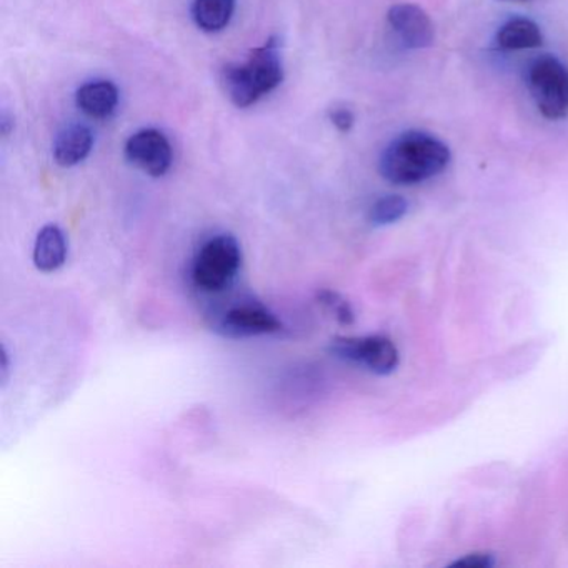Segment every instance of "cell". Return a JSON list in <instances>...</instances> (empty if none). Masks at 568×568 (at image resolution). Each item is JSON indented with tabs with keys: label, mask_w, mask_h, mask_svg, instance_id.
I'll return each instance as SVG.
<instances>
[{
	"label": "cell",
	"mask_w": 568,
	"mask_h": 568,
	"mask_svg": "<svg viewBox=\"0 0 568 568\" xmlns=\"http://www.w3.org/2000/svg\"><path fill=\"white\" fill-rule=\"evenodd\" d=\"M450 151L444 142L424 132H407L395 139L381 158L382 178L395 185H415L447 169Z\"/></svg>",
	"instance_id": "cell-1"
},
{
	"label": "cell",
	"mask_w": 568,
	"mask_h": 568,
	"mask_svg": "<svg viewBox=\"0 0 568 568\" xmlns=\"http://www.w3.org/2000/svg\"><path fill=\"white\" fill-rule=\"evenodd\" d=\"M278 49L277 39H268L262 48L254 49L244 62L224 69L222 84L232 104L239 109L251 108L282 84L284 68Z\"/></svg>",
	"instance_id": "cell-2"
},
{
	"label": "cell",
	"mask_w": 568,
	"mask_h": 568,
	"mask_svg": "<svg viewBox=\"0 0 568 568\" xmlns=\"http://www.w3.org/2000/svg\"><path fill=\"white\" fill-rule=\"evenodd\" d=\"M242 265V248L231 234L209 239L195 255L192 282L201 291L215 294L225 291L237 277Z\"/></svg>",
	"instance_id": "cell-3"
},
{
	"label": "cell",
	"mask_w": 568,
	"mask_h": 568,
	"mask_svg": "<svg viewBox=\"0 0 568 568\" xmlns=\"http://www.w3.org/2000/svg\"><path fill=\"white\" fill-rule=\"evenodd\" d=\"M528 89L538 111L548 121L568 115V69L551 55L537 59L528 69Z\"/></svg>",
	"instance_id": "cell-4"
},
{
	"label": "cell",
	"mask_w": 568,
	"mask_h": 568,
	"mask_svg": "<svg viewBox=\"0 0 568 568\" xmlns=\"http://www.w3.org/2000/svg\"><path fill=\"white\" fill-rule=\"evenodd\" d=\"M328 351L341 361L361 365L375 375H390L400 362V355L394 342L384 335L335 337Z\"/></svg>",
	"instance_id": "cell-5"
},
{
	"label": "cell",
	"mask_w": 568,
	"mask_h": 568,
	"mask_svg": "<svg viewBox=\"0 0 568 568\" xmlns=\"http://www.w3.org/2000/svg\"><path fill=\"white\" fill-rule=\"evenodd\" d=\"M125 158L151 178H162L171 169L174 155L171 142L161 131L144 129L129 139L125 144Z\"/></svg>",
	"instance_id": "cell-6"
},
{
	"label": "cell",
	"mask_w": 568,
	"mask_h": 568,
	"mask_svg": "<svg viewBox=\"0 0 568 568\" xmlns=\"http://www.w3.org/2000/svg\"><path fill=\"white\" fill-rule=\"evenodd\" d=\"M284 325L267 308L258 304H242L229 308L217 322V332L229 338L258 337L282 332Z\"/></svg>",
	"instance_id": "cell-7"
},
{
	"label": "cell",
	"mask_w": 568,
	"mask_h": 568,
	"mask_svg": "<svg viewBox=\"0 0 568 568\" xmlns=\"http://www.w3.org/2000/svg\"><path fill=\"white\" fill-rule=\"evenodd\" d=\"M388 26L407 49H425L434 44L435 31L424 9L414 4H397L387 14Z\"/></svg>",
	"instance_id": "cell-8"
},
{
	"label": "cell",
	"mask_w": 568,
	"mask_h": 568,
	"mask_svg": "<svg viewBox=\"0 0 568 568\" xmlns=\"http://www.w3.org/2000/svg\"><path fill=\"white\" fill-rule=\"evenodd\" d=\"M69 244L64 231L59 225L49 224L36 237L32 261L41 272H55L68 261Z\"/></svg>",
	"instance_id": "cell-9"
},
{
	"label": "cell",
	"mask_w": 568,
	"mask_h": 568,
	"mask_svg": "<svg viewBox=\"0 0 568 568\" xmlns=\"http://www.w3.org/2000/svg\"><path fill=\"white\" fill-rule=\"evenodd\" d=\"M75 102L88 118L102 121L111 118L118 109L119 89L109 81L89 82L79 89Z\"/></svg>",
	"instance_id": "cell-10"
},
{
	"label": "cell",
	"mask_w": 568,
	"mask_h": 568,
	"mask_svg": "<svg viewBox=\"0 0 568 568\" xmlns=\"http://www.w3.org/2000/svg\"><path fill=\"white\" fill-rule=\"evenodd\" d=\"M94 135L85 125H71L54 142V161L61 168H74L91 154Z\"/></svg>",
	"instance_id": "cell-11"
},
{
	"label": "cell",
	"mask_w": 568,
	"mask_h": 568,
	"mask_svg": "<svg viewBox=\"0 0 568 568\" xmlns=\"http://www.w3.org/2000/svg\"><path fill=\"white\" fill-rule=\"evenodd\" d=\"M544 42L540 28L530 19H510L497 32V45L504 51H527L540 48Z\"/></svg>",
	"instance_id": "cell-12"
},
{
	"label": "cell",
	"mask_w": 568,
	"mask_h": 568,
	"mask_svg": "<svg viewBox=\"0 0 568 568\" xmlns=\"http://www.w3.org/2000/svg\"><path fill=\"white\" fill-rule=\"evenodd\" d=\"M235 11V0H194L192 18L207 34L224 31Z\"/></svg>",
	"instance_id": "cell-13"
},
{
	"label": "cell",
	"mask_w": 568,
	"mask_h": 568,
	"mask_svg": "<svg viewBox=\"0 0 568 568\" xmlns=\"http://www.w3.org/2000/svg\"><path fill=\"white\" fill-rule=\"evenodd\" d=\"M408 204L400 195H385L374 202L368 211V221L375 227L395 224L407 214Z\"/></svg>",
	"instance_id": "cell-14"
},
{
	"label": "cell",
	"mask_w": 568,
	"mask_h": 568,
	"mask_svg": "<svg viewBox=\"0 0 568 568\" xmlns=\"http://www.w3.org/2000/svg\"><path fill=\"white\" fill-rule=\"evenodd\" d=\"M317 301L318 304L324 305L331 314H334V317L337 318L341 324H354L355 315L351 304H348L341 294H337V292L327 291V288H325V291L318 292Z\"/></svg>",
	"instance_id": "cell-15"
},
{
	"label": "cell",
	"mask_w": 568,
	"mask_h": 568,
	"mask_svg": "<svg viewBox=\"0 0 568 568\" xmlns=\"http://www.w3.org/2000/svg\"><path fill=\"white\" fill-rule=\"evenodd\" d=\"M328 118H331V122L335 125V128H337V131L341 132L351 131L355 124L354 114H352V111H348V109L345 108L335 109V111L331 112Z\"/></svg>",
	"instance_id": "cell-16"
},
{
	"label": "cell",
	"mask_w": 568,
	"mask_h": 568,
	"mask_svg": "<svg viewBox=\"0 0 568 568\" xmlns=\"http://www.w3.org/2000/svg\"><path fill=\"white\" fill-rule=\"evenodd\" d=\"M455 565H457V567L485 568L494 565V558L488 554H470L455 561Z\"/></svg>",
	"instance_id": "cell-17"
},
{
	"label": "cell",
	"mask_w": 568,
	"mask_h": 568,
	"mask_svg": "<svg viewBox=\"0 0 568 568\" xmlns=\"http://www.w3.org/2000/svg\"><path fill=\"white\" fill-rule=\"evenodd\" d=\"M0 382H2V387H6L9 382V375H11V361H9V352L6 345H2V352H0Z\"/></svg>",
	"instance_id": "cell-18"
},
{
	"label": "cell",
	"mask_w": 568,
	"mask_h": 568,
	"mask_svg": "<svg viewBox=\"0 0 568 568\" xmlns=\"http://www.w3.org/2000/svg\"><path fill=\"white\" fill-rule=\"evenodd\" d=\"M514 2H517V0H514Z\"/></svg>",
	"instance_id": "cell-19"
}]
</instances>
